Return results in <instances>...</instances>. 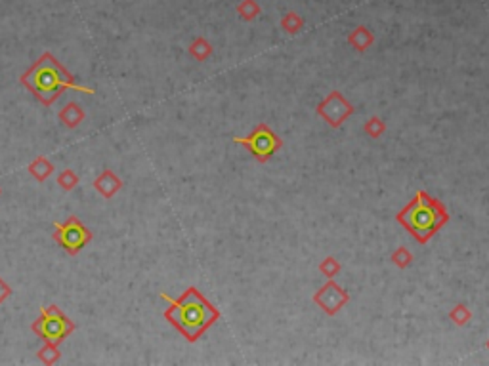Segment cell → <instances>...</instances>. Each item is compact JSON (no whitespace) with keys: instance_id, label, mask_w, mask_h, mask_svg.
<instances>
[{"instance_id":"1","label":"cell","mask_w":489,"mask_h":366,"mask_svg":"<svg viewBox=\"0 0 489 366\" xmlns=\"http://www.w3.org/2000/svg\"><path fill=\"white\" fill-rule=\"evenodd\" d=\"M21 84L27 90H31L37 96V100L43 105H52L58 100L63 90H76L83 94H96L94 88H86L73 80V75L65 67L59 63L58 59L52 56L50 52H44L41 58L37 59L33 67H29L21 75Z\"/></svg>"},{"instance_id":"2","label":"cell","mask_w":489,"mask_h":366,"mask_svg":"<svg viewBox=\"0 0 489 366\" xmlns=\"http://www.w3.org/2000/svg\"><path fill=\"white\" fill-rule=\"evenodd\" d=\"M160 298L169 301L170 305L165 311L167 321L189 341L197 340L218 319V311L195 288H187L178 300H172L167 294H160Z\"/></svg>"},{"instance_id":"3","label":"cell","mask_w":489,"mask_h":366,"mask_svg":"<svg viewBox=\"0 0 489 366\" xmlns=\"http://www.w3.org/2000/svg\"><path fill=\"white\" fill-rule=\"evenodd\" d=\"M402 219L409 225V229L417 235V239L426 241L428 235L434 233L441 222H446V212L436 200L428 199L424 193H421L419 199L407 208Z\"/></svg>"},{"instance_id":"4","label":"cell","mask_w":489,"mask_h":366,"mask_svg":"<svg viewBox=\"0 0 489 366\" xmlns=\"http://www.w3.org/2000/svg\"><path fill=\"white\" fill-rule=\"evenodd\" d=\"M75 323L65 316V313L58 305L41 308V316L33 323V332L43 341L56 343V345L65 340L69 334L75 332Z\"/></svg>"},{"instance_id":"5","label":"cell","mask_w":489,"mask_h":366,"mask_svg":"<svg viewBox=\"0 0 489 366\" xmlns=\"http://www.w3.org/2000/svg\"><path fill=\"white\" fill-rule=\"evenodd\" d=\"M54 241L67 252L69 256H76L92 241V231L79 217L71 216L65 224L54 222Z\"/></svg>"},{"instance_id":"6","label":"cell","mask_w":489,"mask_h":366,"mask_svg":"<svg viewBox=\"0 0 489 366\" xmlns=\"http://www.w3.org/2000/svg\"><path fill=\"white\" fill-rule=\"evenodd\" d=\"M236 142L247 145V147L253 151L254 155H256L258 158L270 157L271 153L279 147V140L273 136V132H271L270 128H266L264 125L258 126L256 132H254L251 138L236 140Z\"/></svg>"},{"instance_id":"7","label":"cell","mask_w":489,"mask_h":366,"mask_svg":"<svg viewBox=\"0 0 489 366\" xmlns=\"http://www.w3.org/2000/svg\"><path fill=\"white\" fill-rule=\"evenodd\" d=\"M323 105H327V107L331 109L329 111H327V109H321L320 113L323 115V117L327 118L333 126H338V122H340L342 118H346L350 113H352L350 105H348V103L338 96L337 92H335V94H333V96H331L329 100L325 101Z\"/></svg>"},{"instance_id":"8","label":"cell","mask_w":489,"mask_h":366,"mask_svg":"<svg viewBox=\"0 0 489 366\" xmlns=\"http://www.w3.org/2000/svg\"><path fill=\"white\" fill-rule=\"evenodd\" d=\"M121 187H123V182L115 175L113 170H103L94 182V189L100 193L103 199H113L121 191Z\"/></svg>"},{"instance_id":"9","label":"cell","mask_w":489,"mask_h":366,"mask_svg":"<svg viewBox=\"0 0 489 366\" xmlns=\"http://www.w3.org/2000/svg\"><path fill=\"white\" fill-rule=\"evenodd\" d=\"M321 294L327 296V300H325V298H315V301H320L321 305H323V309L329 311V313L337 311V309L342 305V301H346V294L340 290V288H337L335 284L325 286V288L321 290Z\"/></svg>"},{"instance_id":"10","label":"cell","mask_w":489,"mask_h":366,"mask_svg":"<svg viewBox=\"0 0 489 366\" xmlns=\"http://www.w3.org/2000/svg\"><path fill=\"white\" fill-rule=\"evenodd\" d=\"M85 109L81 107L79 103H75V101H69L67 105L59 111V120L67 126V128H76V126L85 120Z\"/></svg>"},{"instance_id":"11","label":"cell","mask_w":489,"mask_h":366,"mask_svg":"<svg viewBox=\"0 0 489 366\" xmlns=\"http://www.w3.org/2000/svg\"><path fill=\"white\" fill-rule=\"evenodd\" d=\"M29 174L33 175L37 182H46L54 174V164L46 157H37L29 164Z\"/></svg>"},{"instance_id":"12","label":"cell","mask_w":489,"mask_h":366,"mask_svg":"<svg viewBox=\"0 0 489 366\" xmlns=\"http://www.w3.org/2000/svg\"><path fill=\"white\" fill-rule=\"evenodd\" d=\"M59 357H61V353H59L58 345H56V343H48V341H44V347L39 351V360L44 363V365H56V363L59 360Z\"/></svg>"},{"instance_id":"13","label":"cell","mask_w":489,"mask_h":366,"mask_svg":"<svg viewBox=\"0 0 489 366\" xmlns=\"http://www.w3.org/2000/svg\"><path fill=\"white\" fill-rule=\"evenodd\" d=\"M350 42L354 44L355 48H360V50H365L369 44L373 42V34L365 29V27H357L354 33L350 34Z\"/></svg>"},{"instance_id":"14","label":"cell","mask_w":489,"mask_h":366,"mask_svg":"<svg viewBox=\"0 0 489 366\" xmlns=\"http://www.w3.org/2000/svg\"><path fill=\"white\" fill-rule=\"evenodd\" d=\"M211 52H212L211 44L205 41V39H197V41L191 42V46H189V54H191L197 61H202V59L209 58Z\"/></svg>"},{"instance_id":"15","label":"cell","mask_w":489,"mask_h":366,"mask_svg":"<svg viewBox=\"0 0 489 366\" xmlns=\"http://www.w3.org/2000/svg\"><path fill=\"white\" fill-rule=\"evenodd\" d=\"M58 185L63 191H73L76 185H79V175L73 170H63L58 175Z\"/></svg>"},{"instance_id":"16","label":"cell","mask_w":489,"mask_h":366,"mask_svg":"<svg viewBox=\"0 0 489 366\" xmlns=\"http://www.w3.org/2000/svg\"><path fill=\"white\" fill-rule=\"evenodd\" d=\"M237 12H239V16L243 17V19H254L260 14V6L256 4V0H243L237 6Z\"/></svg>"},{"instance_id":"17","label":"cell","mask_w":489,"mask_h":366,"mask_svg":"<svg viewBox=\"0 0 489 366\" xmlns=\"http://www.w3.org/2000/svg\"><path fill=\"white\" fill-rule=\"evenodd\" d=\"M281 27L283 29H287L289 33H296L300 27H302V19H300V16H296V14H287V16L283 17V21H281Z\"/></svg>"},{"instance_id":"18","label":"cell","mask_w":489,"mask_h":366,"mask_svg":"<svg viewBox=\"0 0 489 366\" xmlns=\"http://www.w3.org/2000/svg\"><path fill=\"white\" fill-rule=\"evenodd\" d=\"M10 296H12V288H10L8 284H6V281L0 277V303H4V301L8 300Z\"/></svg>"},{"instance_id":"19","label":"cell","mask_w":489,"mask_h":366,"mask_svg":"<svg viewBox=\"0 0 489 366\" xmlns=\"http://www.w3.org/2000/svg\"><path fill=\"white\" fill-rule=\"evenodd\" d=\"M327 261H329V263H323V266H321V269H323L325 273H329V277H331V274H333V271L337 269V263H335V259H327Z\"/></svg>"},{"instance_id":"20","label":"cell","mask_w":489,"mask_h":366,"mask_svg":"<svg viewBox=\"0 0 489 366\" xmlns=\"http://www.w3.org/2000/svg\"><path fill=\"white\" fill-rule=\"evenodd\" d=\"M0 195H2V189H0Z\"/></svg>"}]
</instances>
